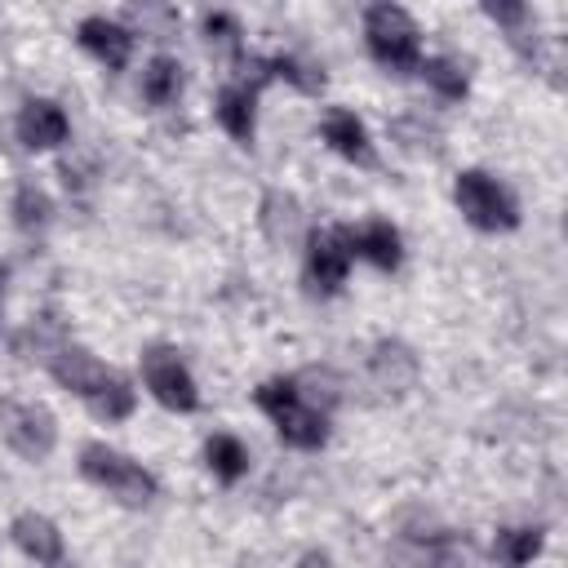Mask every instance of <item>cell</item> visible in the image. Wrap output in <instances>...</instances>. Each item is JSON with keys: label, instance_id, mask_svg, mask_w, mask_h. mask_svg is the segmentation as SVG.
I'll return each instance as SVG.
<instances>
[{"label": "cell", "instance_id": "6da1fadb", "mask_svg": "<svg viewBox=\"0 0 568 568\" xmlns=\"http://www.w3.org/2000/svg\"><path fill=\"white\" fill-rule=\"evenodd\" d=\"M253 399H257V408L275 422V430H280V439L288 444V448H324V439H328V417L311 404V399H302V390H297V382L293 377H271V382H262L257 390H253Z\"/></svg>", "mask_w": 568, "mask_h": 568}, {"label": "cell", "instance_id": "7a4b0ae2", "mask_svg": "<svg viewBox=\"0 0 568 568\" xmlns=\"http://www.w3.org/2000/svg\"><path fill=\"white\" fill-rule=\"evenodd\" d=\"M80 475L89 484H98L102 493H111L115 501H124V506H146L160 493L155 475L142 462H133V457H124L106 444H84L80 448Z\"/></svg>", "mask_w": 568, "mask_h": 568}, {"label": "cell", "instance_id": "3957f363", "mask_svg": "<svg viewBox=\"0 0 568 568\" xmlns=\"http://www.w3.org/2000/svg\"><path fill=\"white\" fill-rule=\"evenodd\" d=\"M364 40H368V53H373L386 71H413V67L422 62L417 22H413L399 4H390V0H382V4L368 9V18H364Z\"/></svg>", "mask_w": 568, "mask_h": 568}, {"label": "cell", "instance_id": "277c9868", "mask_svg": "<svg viewBox=\"0 0 568 568\" xmlns=\"http://www.w3.org/2000/svg\"><path fill=\"white\" fill-rule=\"evenodd\" d=\"M453 200H457L462 217H466L470 226H479V231H510V226L519 222L510 191H506L501 182H493L488 173H479V169L457 173V182H453Z\"/></svg>", "mask_w": 568, "mask_h": 568}, {"label": "cell", "instance_id": "5b68a950", "mask_svg": "<svg viewBox=\"0 0 568 568\" xmlns=\"http://www.w3.org/2000/svg\"><path fill=\"white\" fill-rule=\"evenodd\" d=\"M0 435L4 444L27 457V462H44L58 444V422L44 404H27V399H0Z\"/></svg>", "mask_w": 568, "mask_h": 568}, {"label": "cell", "instance_id": "8992f818", "mask_svg": "<svg viewBox=\"0 0 568 568\" xmlns=\"http://www.w3.org/2000/svg\"><path fill=\"white\" fill-rule=\"evenodd\" d=\"M355 262V231L351 226H320L306 235V280L320 293H337Z\"/></svg>", "mask_w": 568, "mask_h": 568}, {"label": "cell", "instance_id": "52a82bcc", "mask_svg": "<svg viewBox=\"0 0 568 568\" xmlns=\"http://www.w3.org/2000/svg\"><path fill=\"white\" fill-rule=\"evenodd\" d=\"M142 382H146V390H151L164 408H173V413H191V408L200 404L195 377L186 373V364H182L169 346H151V351L142 355Z\"/></svg>", "mask_w": 568, "mask_h": 568}, {"label": "cell", "instance_id": "ba28073f", "mask_svg": "<svg viewBox=\"0 0 568 568\" xmlns=\"http://www.w3.org/2000/svg\"><path fill=\"white\" fill-rule=\"evenodd\" d=\"M18 138H22L27 151H53V146H62L71 138V120H67V111L58 102L31 98L18 111Z\"/></svg>", "mask_w": 568, "mask_h": 568}, {"label": "cell", "instance_id": "9c48e42d", "mask_svg": "<svg viewBox=\"0 0 568 568\" xmlns=\"http://www.w3.org/2000/svg\"><path fill=\"white\" fill-rule=\"evenodd\" d=\"M9 537H13V546H18L27 559H36V564H62V555H67L58 524H53L49 515H36V510H22V515L9 524Z\"/></svg>", "mask_w": 568, "mask_h": 568}, {"label": "cell", "instance_id": "30bf717a", "mask_svg": "<svg viewBox=\"0 0 568 568\" xmlns=\"http://www.w3.org/2000/svg\"><path fill=\"white\" fill-rule=\"evenodd\" d=\"M320 138H324L342 160H351V164H373L368 129L355 120V111H346V106L324 111V120H320Z\"/></svg>", "mask_w": 568, "mask_h": 568}, {"label": "cell", "instance_id": "8fae6325", "mask_svg": "<svg viewBox=\"0 0 568 568\" xmlns=\"http://www.w3.org/2000/svg\"><path fill=\"white\" fill-rule=\"evenodd\" d=\"M80 44L106 67V71H120L133 53V31H124L120 22H106V18H84L80 22Z\"/></svg>", "mask_w": 568, "mask_h": 568}, {"label": "cell", "instance_id": "7c38bea8", "mask_svg": "<svg viewBox=\"0 0 568 568\" xmlns=\"http://www.w3.org/2000/svg\"><path fill=\"white\" fill-rule=\"evenodd\" d=\"M49 368H53V377H58L67 390H75L80 399H89V395L111 377V368H106L102 359H93L89 351H80V346H62V351L49 359Z\"/></svg>", "mask_w": 568, "mask_h": 568}, {"label": "cell", "instance_id": "4fadbf2b", "mask_svg": "<svg viewBox=\"0 0 568 568\" xmlns=\"http://www.w3.org/2000/svg\"><path fill=\"white\" fill-rule=\"evenodd\" d=\"M262 231H266V240L280 244V248L297 244V240L306 235L297 195H288V191H266V200H262Z\"/></svg>", "mask_w": 568, "mask_h": 568}, {"label": "cell", "instance_id": "5bb4252c", "mask_svg": "<svg viewBox=\"0 0 568 568\" xmlns=\"http://www.w3.org/2000/svg\"><path fill=\"white\" fill-rule=\"evenodd\" d=\"M217 124L235 142H253V129H257V93L248 84H226L217 93Z\"/></svg>", "mask_w": 568, "mask_h": 568}, {"label": "cell", "instance_id": "9a60e30c", "mask_svg": "<svg viewBox=\"0 0 568 568\" xmlns=\"http://www.w3.org/2000/svg\"><path fill=\"white\" fill-rule=\"evenodd\" d=\"M355 257H368L377 271H395L404 262V244L399 231L390 222H368L355 231Z\"/></svg>", "mask_w": 568, "mask_h": 568}, {"label": "cell", "instance_id": "2e32d148", "mask_svg": "<svg viewBox=\"0 0 568 568\" xmlns=\"http://www.w3.org/2000/svg\"><path fill=\"white\" fill-rule=\"evenodd\" d=\"M204 462H209V470H213L222 484H235V479L248 475V448H244L235 435H213V439L204 444Z\"/></svg>", "mask_w": 568, "mask_h": 568}, {"label": "cell", "instance_id": "e0dca14e", "mask_svg": "<svg viewBox=\"0 0 568 568\" xmlns=\"http://www.w3.org/2000/svg\"><path fill=\"white\" fill-rule=\"evenodd\" d=\"M182 93V62L178 58H151V67L142 71V98L151 106H169Z\"/></svg>", "mask_w": 568, "mask_h": 568}, {"label": "cell", "instance_id": "ac0fdd59", "mask_svg": "<svg viewBox=\"0 0 568 568\" xmlns=\"http://www.w3.org/2000/svg\"><path fill=\"white\" fill-rule=\"evenodd\" d=\"M373 373H377L382 386L399 390V386H408V382L417 377V359H413V351L399 346V342H377V351H373Z\"/></svg>", "mask_w": 568, "mask_h": 568}, {"label": "cell", "instance_id": "d6986e66", "mask_svg": "<svg viewBox=\"0 0 568 568\" xmlns=\"http://www.w3.org/2000/svg\"><path fill=\"white\" fill-rule=\"evenodd\" d=\"M89 408H93V417H102V422H120V417H129L133 413V404H138V395H133V386L124 382V377H106L89 399H84Z\"/></svg>", "mask_w": 568, "mask_h": 568}, {"label": "cell", "instance_id": "ffe728a7", "mask_svg": "<svg viewBox=\"0 0 568 568\" xmlns=\"http://www.w3.org/2000/svg\"><path fill=\"white\" fill-rule=\"evenodd\" d=\"M49 213H53L49 195H44L36 182H22L18 195H13V217H18V226H22V231H40V226H49Z\"/></svg>", "mask_w": 568, "mask_h": 568}, {"label": "cell", "instance_id": "44dd1931", "mask_svg": "<svg viewBox=\"0 0 568 568\" xmlns=\"http://www.w3.org/2000/svg\"><path fill=\"white\" fill-rule=\"evenodd\" d=\"M537 550H541V528H506L493 541V555L501 564H528Z\"/></svg>", "mask_w": 568, "mask_h": 568}, {"label": "cell", "instance_id": "7402d4cb", "mask_svg": "<svg viewBox=\"0 0 568 568\" xmlns=\"http://www.w3.org/2000/svg\"><path fill=\"white\" fill-rule=\"evenodd\" d=\"M417 71H422V80H426L439 98H466V75H462L457 62H448V58H426V62H417Z\"/></svg>", "mask_w": 568, "mask_h": 568}, {"label": "cell", "instance_id": "603a6c76", "mask_svg": "<svg viewBox=\"0 0 568 568\" xmlns=\"http://www.w3.org/2000/svg\"><path fill=\"white\" fill-rule=\"evenodd\" d=\"M129 13L142 22V31H155V40H169V36H173V27H178L173 9H169V4H160V0H129Z\"/></svg>", "mask_w": 568, "mask_h": 568}, {"label": "cell", "instance_id": "cb8c5ba5", "mask_svg": "<svg viewBox=\"0 0 568 568\" xmlns=\"http://www.w3.org/2000/svg\"><path fill=\"white\" fill-rule=\"evenodd\" d=\"M271 75H284L302 93H320L324 89V71H315V67H306L297 58H271Z\"/></svg>", "mask_w": 568, "mask_h": 568}, {"label": "cell", "instance_id": "d4e9b609", "mask_svg": "<svg viewBox=\"0 0 568 568\" xmlns=\"http://www.w3.org/2000/svg\"><path fill=\"white\" fill-rule=\"evenodd\" d=\"M204 36H209V49H217V53H240V27H235L226 13H209V18H204Z\"/></svg>", "mask_w": 568, "mask_h": 568}, {"label": "cell", "instance_id": "484cf974", "mask_svg": "<svg viewBox=\"0 0 568 568\" xmlns=\"http://www.w3.org/2000/svg\"><path fill=\"white\" fill-rule=\"evenodd\" d=\"M484 4V13L497 22V27H506V31H515L524 18H528V0H479Z\"/></svg>", "mask_w": 568, "mask_h": 568}, {"label": "cell", "instance_id": "4316f807", "mask_svg": "<svg viewBox=\"0 0 568 568\" xmlns=\"http://www.w3.org/2000/svg\"><path fill=\"white\" fill-rule=\"evenodd\" d=\"M0 302H4V271H0Z\"/></svg>", "mask_w": 568, "mask_h": 568}]
</instances>
